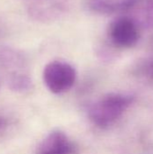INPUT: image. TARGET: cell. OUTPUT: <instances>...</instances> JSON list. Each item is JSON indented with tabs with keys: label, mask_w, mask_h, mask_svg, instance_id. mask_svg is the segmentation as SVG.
Here are the masks:
<instances>
[{
	"label": "cell",
	"mask_w": 153,
	"mask_h": 154,
	"mask_svg": "<svg viewBox=\"0 0 153 154\" xmlns=\"http://www.w3.org/2000/svg\"><path fill=\"white\" fill-rule=\"evenodd\" d=\"M43 82L53 94H62L69 90L77 78L75 69L68 62L52 60L43 69Z\"/></svg>",
	"instance_id": "7a4b0ae2"
},
{
	"label": "cell",
	"mask_w": 153,
	"mask_h": 154,
	"mask_svg": "<svg viewBox=\"0 0 153 154\" xmlns=\"http://www.w3.org/2000/svg\"><path fill=\"white\" fill-rule=\"evenodd\" d=\"M0 68L6 71V80L29 74L24 54L7 45H0Z\"/></svg>",
	"instance_id": "277c9868"
},
{
	"label": "cell",
	"mask_w": 153,
	"mask_h": 154,
	"mask_svg": "<svg viewBox=\"0 0 153 154\" xmlns=\"http://www.w3.org/2000/svg\"><path fill=\"white\" fill-rule=\"evenodd\" d=\"M141 36V28L128 15L115 18L108 27V37L118 48H132L137 44Z\"/></svg>",
	"instance_id": "3957f363"
},
{
	"label": "cell",
	"mask_w": 153,
	"mask_h": 154,
	"mask_svg": "<svg viewBox=\"0 0 153 154\" xmlns=\"http://www.w3.org/2000/svg\"><path fill=\"white\" fill-rule=\"evenodd\" d=\"M134 1L135 0H86V5L91 12L98 14H127Z\"/></svg>",
	"instance_id": "8992f818"
},
{
	"label": "cell",
	"mask_w": 153,
	"mask_h": 154,
	"mask_svg": "<svg viewBox=\"0 0 153 154\" xmlns=\"http://www.w3.org/2000/svg\"><path fill=\"white\" fill-rule=\"evenodd\" d=\"M8 125V120L3 116H0V132H2Z\"/></svg>",
	"instance_id": "9c48e42d"
},
{
	"label": "cell",
	"mask_w": 153,
	"mask_h": 154,
	"mask_svg": "<svg viewBox=\"0 0 153 154\" xmlns=\"http://www.w3.org/2000/svg\"><path fill=\"white\" fill-rule=\"evenodd\" d=\"M77 147L61 131L50 133L37 146L35 154H76Z\"/></svg>",
	"instance_id": "5b68a950"
},
{
	"label": "cell",
	"mask_w": 153,
	"mask_h": 154,
	"mask_svg": "<svg viewBox=\"0 0 153 154\" xmlns=\"http://www.w3.org/2000/svg\"><path fill=\"white\" fill-rule=\"evenodd\" d=\"M135 72L139 76L153 81V56L140 61L135 68Z\"/></svg>",
	"instance_id": "ba28073f"
},
{
	"label": "cell",
	"mask_w": 153,
	"mask_h": 154,
	"mask_svg": "<svg viewBox=\"0 0 153 154\" xmlns=\"http://www.w3.org/2000/svg\"><path fill=\"white\" fill-rule=\"evenodd\" d=\"M133 97L123 93H109L93 103L88 109L90 121L99 128H106L117 121L128 109Z\"/></svg>",
	"instance_id": "6da1fadb"
},
{
	"label": "cell",
	"mask_w": 153,
	"mask_h": 154,
	"mask_svg": "<svg viewBox=\"0 0 153 154\" xmlns=\"http://www.w3.org/2000/svg\"><path fill=\"white\" fill-rule=\"evenodd\" d=\"M133 18L141 30L153 28V0H135L127 14Z\"/></svg>",
	"instance_id": "52a82bcc"
}]
</instances>
